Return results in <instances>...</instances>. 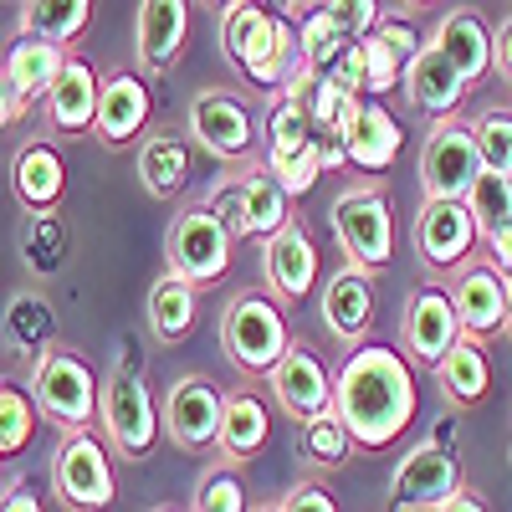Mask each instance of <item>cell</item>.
I'll list each match as a JSON object with an SVG mask.
<instances>
[{
  "mask_svg": "<svg viewBox=\"0 0 512 512\" xmlns=\"http://www.w3.org/2000/svg\"><path fill=\"white\" fill-rule=\"evenodd\" d=\"M0 461H6V451H0Z\"/></svg>",
  "mask_w": 512,
  "mask_h": 512,
  "instance_id": "52",
  "label": "cell"
},
{
  "mask_svg": "<svg viewBox=\"0 0 512 512\" xmlns=\"http://www.w3.org/2000/svg\"><path fill=\"white\" fill-rule=\"evenodd\" d=\"M190 31V6L185 0H144L134 16V47H139V67L144 72H169L180 62Z\"/></svg>",
  "mask_w": 512,
  "mask_h": 512,
  "instance_id": "24",
  "label": "cell"
},
{
  "mask_svg": "<svg viewBox=\"0 0 512 512\" xmlns=\"http://www.w3.org/2000/svg\"><path fill=\"white\" fill-rule=\"evenodd\" d=\"M282 512H338V502H333V492H328L318 477H303V482L287 487Z\"/></svg>",
  "mask_w": 512,
  "mask_h": 512,
  "instance_id": "43",
  "label": "cell"
},
{
  "mask_svg": "<svg viewBox=\"0 0 512 512\" xmlns=\"http://www.w3.org/2000/svg\"><path fill=\"white\" fill-rule=\"evenodd\" d=\"M205 205H210V216L231 231V241H246V236H251V226H246V195H241V180H236V175L210 190Z\"/></svg>",
  "mask_w": 512,
  "mask_h": 512,
  "instance_id": "41",
  "label": "cell"
},
{
  "mask_svg": "<svg viewBox=\"0 0 512 512\" xmlns=\"http://www.w3.org/2000/svg\"><path fill=\"white\" fill-rule=\"evenodd\" d=\"M297 451H303V461L318 466V472H338V466L354 456V436H349V425L338 420V410H328L308 425H297Z\"/></svg>",
  "mask_w": 512,
  "mask_h": 512,
  "instance_id": "34",
  "label": "cell"
},
{
  "mask_svg": "<svg viewBox=\"0 0 512 512\" xmlns=\"http://www.w3.org/2000/svg\"><path fill=\"white\" fill-rule=\"evenodd\" d=\"M400 144H405V134H400L395 113L384 103H364L354 134H349V164L369 169V175H384V169L400 159Z\"/></svg>",
  "mask_w": 512,
  "mask_h": 512,
  "instance_id": "29",
  "label": "cell"
},
{
  "mask_svg": "<svg viewBox=\"0 0 512 512\" xmlns=\"http://www.w3.org/2000/svg\"><path fill=\"white\" fill-rule=\"evenodd\" d=\"M446 292H451L461 338L487 344V338L502 333V323H507V277H502L492 262H482V256H477V262H466Z\"/></svg>",
  "mask_w": 512,
  "mask_h": 512,
  "instance_id": "14",
  "label": "cell"
},
{
  "mask_svg": "<svg viewBox=\"0 0 512 512\" xmlns=\"http://www.w3.org/2000/svg\"><path fill=\"white\" fill-rule=\"evenodd\" d=\"M466 210H472V221H477V236L487 241L492 231L512 226V180L507 175H492V169H482L472 195H466Z\"/></svg>",
  "mask_w": 512,
  "mask_h": 512,
  "instance_id": "37",
  "label": "cell"
},
{
  "mask_svg": "<svg viewBox=\"0 0 512 512\" xmlns=\"http://www.w3.org/2000/svg\"><path fill=\"white\" fill-rule=\"evenodd\" d=\"M466 128H472V144H477L482 169L512 180V113L487 108V113H477V118H466Z\"/></svg>",
  "mask_w": 512,
  "mask_h": 512,
  "instance_id": "36",
  "label": "cell"
},
{
  "mask_svg": "<svg viewBox=\"0 0 512 512\" xmlns=\"http://www.w3.org/2000/svg\"><path fill=\"white\" fill-rule=\"evenodd\" d=\"M0 390H6V384H0Z\"/></svg>",
  "mask_w": 512,
  "mask_h": 512,
  "instance_id": "53",
  "label": "cell"
},
{
  "mask_svg": "<svg viewBox=\"0 0 512 512\" xmlns=\"http://www.w3.org/2000/svg\"><path fill=\"white\" fill-rule=\"evenodd\" d=\"M482 175V159L472 144V128L461 118H441L431 123V139L420 149V185L425 200H466Z\"/></svg>",
  "mask_w": 512,
  "mask_h": 512,
  "instance_id": "10",
  "label": "cell"
},
{
  "mask_svg": "<svg viewBox=\"0 0 512 512\" xmlns=\"http://www.w3.org/2000/svg\"><path fill=\"white\" fill-rule=\"evenodd\" d=\"M477 221L466 200H425L420 216H415V251L431 272H451V267H466V256L477 246Z\"/></svg>",
  "mask_w": 512,
  "mask_h": 512,
  "instance_id": "15",
  "label": "cell"
},
{
  "mask_svg": "<svg viewBox=\"0 0 512 512\" xmlns=\"http://www.w3.org/2000/svg\"><path fill=\"white\" fill-rule=\"evenodd\" d=\"M139 185L154 200L180 195L190 180V134H175V128H154V134L139 144Z\"/></svg>",
  "mask_w": 512,
  "mask_h": 512,
  "instance_id": "27",
  "label": "cell"
},
{
  "mask_svg": "<svg viewBox=\"0 0 512 512\" xmlns=\"http://www.w3.org/2000/svg\"><path fill=\"white\" fill-rule=\"evenodd\" d=\"M328 11V21L344 31L349 41H364V36H374L379 31V21H384V11L374 6V0H333V6H323Z\"/></svg>",
  "mask_w": 512,
  "mask_h": 512,
  "instance_id": "42",
  "label": "cell"
},
{
  "mask_svg": "<svg viewBox=\"0 0 512 512\" xmlns=\"http://www.w3.org/2000/svg\"><path fill=\"white\" fill-rule=\"evenodd\" d=\"M436 379H441V395L451 405H482L487 390H492V364H487V349L472 344V338H461V344L436 364Z\"/></svg>",
  "mask_w": 512,
  "mask_h": 512,
  "instance_id": "30",
  "label": "cell"
},
{
  "mask_svg": "<svg viewBox=\"0 0 512 512\" xmlns=\"http://www.w3.org/2000/svg\"><path fill=\"white\" fill-rule=\"evenodd\" d=\"M487 262H492L502 277H512V226H502V231L487 236Z\"/></svg>",
  "mask_w": 512,
  "mask_h": 512,
  "instance_id": "45",
  "label": "cell"
},
{
  "mask_svg": "<svg viewBox=\"0 0 512 512\" xmlns=\"http://www.w3.org/2000/svg\"><path fill=\"white\" fill-rule=\"evenodd\" d=\"M154 512H185V507H154Z\"/></svg>",
  "mask_w": 512,
  "mask_h": 512,
  "instance_id": "51",
  "label": "cell"
},
{
  "mask_svg": "<svg viewBox=\"0 0 512 512\" xmlns=\"http://www.w3.org/2000/svg\"><path fill=\"white\" fill-rule=\"evenodd\" d=\"M190 512H251L236 466L210 461L205 472H200V487H195V507H190Z\"/></svg>",
  "mask_w": 512,
  "mask_h": 512,
  "instance_id": "38",
  "label": "cell"
},
{
  "mask_svg": "<svg viewBox=\"0 0 512 512\" xmlns=\"http://www.w3.org/2000/svg\"><path fill=\"white\" fill-rule=\"evenodd\" d=\"M98 390H103V379L88 369V359L62 349V344H52L47 354H36V364H31V400L62 436L93 431Z\"/></svg>",
  "mask_w": 512,
  "mask_h": 512,
  "instance_id": "4",
  "label": "cell"
},
{
  "mask_svg": "<svg viewBox=\"0 0 512 512\" xmlns=\"http://www.w3.org/2000/svg\"><path fill=\"white\" fill-rule=\"evenodd\" d=\"M11 190L21 200V210L31 216H52L67 195V164H62V149L52 139H31L16 149V164H11Z\"/></svg>",
  "mask_w": 512,
  "mask_h": 512,
  "instance_id": "20",
  "label": "cell"
},
{
  "mask_svg": "<svg viewBox=\"0 0 512 512\" xmlns=\"http://www.w3.org/2000/svg\"><path fill=\"white\" fill-rule=\"evenodd\" d=\"M0 512H41V502H36V492H31V482H6V492H0Z\"/></svg>",
  "mask_w": 512,
  "mask_h": 512,
  "instance_id": "44",
  "label": "cell"
},
{
  "mask_svg": "<svg viewBox=\"0 0 512 512\" xmlns=\"http://www.w3.org/2000/svg\"><path fill=\"white\" fill-rule=\"evenodd\" d=\"M333 236L344 246L349 267L379 272L395 256V216H390V195L384 185H354L333 200Z\"/></svg>",
  "mask_w": 512,
  "mask_h": 512,
  "instance_id": "5",
  "label": "cell"
},
{
  "mask_svg": "<svg viewBox=\"0 0 512 512\" xmlns=\"http://www.w3.org/2000/svg\"><path fill=\"white\" fill-rule=\"evenodd\" d=\"M262 277H267L282 313L297 308L318 287V246L297 221H287L272 241H262Z\"/></svg>",
  "mask_w": 512,
  "mask_h": 512,
  "instance_id": "16",
  "label": "cell"
},
{
  "mask_svg": "<svg viewBox=\"0 0 512 512\" xmlns=\"http://www.w3.org/2000/svg\"><path fill=\"white\" fill-rule=\"evenodd\" d=\"M231 251H236L231 231L210 216L205 200H200V205H185L180 216H175V226H169V241H164L169 272L185 277L195 292L216 287V282L231 272Z\"/></svg>",
  "mask_w": 512,
  "mask_h": 512,
  "instance_id": "8",
  "label": "cell"
},
{
  "mask_svg": "<svg viewBox=\"0 0 512 512\" xmlns=\"http://www.w3.org/2000/svg\"><path fill=\"white\" fill-rule=\"evenodd\" d=\"M190 144H200L205 154H216L226 164L251 159V149H256V118H251V108L236 93L200 88L195 103H190Z\"/></svg>",
  "mask_w": 512,
  "mask_h": 512,
  "instance_id": "12",
  "label": "cell"
},
{
  "mask_svg": "<svg viewBox=\"0 0 512 512\" xmlns=\"http://www.w3.org/2000/svg\"><path fill=\"white\" fill-rule=\"evenodd\" d=\"M221 354L246 379H272V369L292 354L287 313L262 292H236L221 313Z\"/></svg>",
  "mask_w": 512,
  "mask_h": 512,
  "instance_id": "3",
  "label": "cell"
},
{
  "mask_svg": "<svg viewBox=\"0 0 512 512\" xmlns=\"http://www.w3.org/2000/svg\"><path fill=\"white\" fill-rule=\"evenodd\" d=\"M461 461L441 441H420L400 456L390 477V507L395 512H441L461 492Z\"/></svg>",
  "mask_w": 512,
  "mask_h": 512,
  "instance_id": "9",
  "label": "cell"
},
{
  "mask_svg": "<svg viewBox=\"0 0 512 512\" xmlns=\"http://www.w3.org/2000/svg\"><path fill=\"white\" fill-rule=\"evenodd\" d=\"M492 72L502 82H512V16L497 26V57H492Z\"/></svg>",
  "mask_w": 512,
  "mask_h": 512,
  "instance_id": "46",
  "label": "cell"
},
{
  "mask_svg": "<svg viewBox=\"0 0 512 512\" xmlns=\"http://www.w3.org/2000/svg\"><path fill=\"white\" fill-rule=\"evenodd\" d=\"M67 67V52L52 47V41H36V36H16L11 52L0 57V77H6V88L16 98V108L26 113L31 103H47L57 77Z\"/></svg>",
  "mask_w": 512,
  "mask_h": 512,
  "instance_id": "21",
  "label": "cell"
},
{
  "mask_svg": "<svg viewBox=\"0 0 512 512\" xmlns=\"http://www.w3.org/2000/svg\"><path fill=\"white\" fill-rule=\"evenodd\" d=\"M431 47L461 72V82L472 88V82H482L492 72V57H497V31L477 16V11H446L431 31Z\"/></svg>",
  "mask_w": 512,
  "mask_h": 512,
  "instance_id": "19",
  "label": "cell"
},
{
  "mask_svg": "<svg viewBox=\"0 0 512 512\" xmlns=\"http://www.w3.org/2000/svg\"><path fill=\"white\" fill-rule=\"evenodd\" d=\"M251 512H282V502H267V507H251Z\"/></svg>",
  "mask_w": 512,
  "mask_h": 512,
  "instance_id": "50",
  "label": "cell"
},
{
  "mask_svg": "<svg viewBox=\"0 0 512 512\" xmlns=\"http://www.w3.org/2000/svg\"><path fill=\"white\" fill-rule=\"evenodd\" d=\"M359 52H364V93H390L395 82L410 72V62L390 47V41H379V36H364Z\"/></svg>",
  "mask_w": 512,
  "mask_h": 512,
  "instance_id": "40",
  "label": "cell"
},
{
  "mask_svg": "<svg viewBox=\"0 0 512 512\" xmlns=\"http://www.w3.org/2000/svg\"><path fill=\"white\" fill-rule=\"evenodd\" d=\"M241 195H246V226H251V236L256 241H272L292 216H287V190L277 185V175H272V169L267 164H246L241 169Z\"/></svg>",
  "mask_w": 512,
  "mask_h": 512,
  "instance_id": "31",
  "label": "cell"
},
{
  "mask_svg": "<svg viewBox=\"0 0 512 512\" xmlns=\"http://www.w3.org/2000/svg\"><path fill=\"white\" fill-rule=\"evenodd\" d=\"M164 431L180 451H210L221 441V420H226V395L216 379L185 374L175 379V390L164 395Z\"/></svg>",
  "mask_w": 512,
  "mask_h": 512,
  "instance_id": "11",
  "label": "cell"
},
{
  "mask_svg": "<svg viewBox=\"0 0 512 512\" xmlns=\"http://www.w3.org/2000/svg\"><path fill=\"white\" fill-rule=\"evenodd\" d=\"M221 47L226 57L256 82V88L287 93L303 77V41L287 16H267L262 6H226L221 16Z\"/></svg>",
  "mask_w": 512,
  "mask_h": 512,
  "instance_id": "2",
  "label": "cell"
},
{
  "mask_svg": "<svg viewBox=\"0 0 512 512\" xmlns=\"http://www.w3.org/2000/svg\"><path fill=\"white\" fill-rule=\"evenodd\" d=\"M144 123H149V88H144V77L128 72V67L108 72L103 77V98H98L93 134L108 149H123V144H134L144 134Z\"/></svg>",
  "mask_w": 512,
  "mask_h": 512,
  "instance_id": "22",
  "label": "cell"
},
{
  "mask_svg": "<svg viewBox=\"0 0 512 512\" xmlns=\"http://www.w3.org/2000/svg\"><path fill=\"white\" fill-rule=\"evenodd\" d=\"M98 425H103V441L113 446L118 461H149L159 446V425L154 420V400L144 390L139 369H113L98 390Z\"/></svg>",
  "mask_w": 512,
  "mask_h": 512,
  "instance_id": "6",
  "label": "cell"
},
{
  "mask_svg": "<svg viewBox=\"0 0 512 512\" xmlns=\"http://www.w3.org/2000/svg\"><path fill=\"white\" fill-rule=\"evenodd\" d=\"M98 98H103V77L88 57H67L62 77H57V88L52 98L41 103L47 108V128H57V134H88V128L98 123Z\"/></svg>",
  "mask_w": 512,
  "mask_h": 512,
  "instance_id": "23",
  "label": "cell"
},
{
  "mask_svg": "<svg viewBox=\"0 0 512 512\" xmlns=\"http://www.w3.org/2000/svg\"><path fill=\"white\" fill-rule=\"evenodd\" d=\"M52 487H57V502L67 512H113L118 482H113L108 441L98 431L62 436V446L52 456Z\"/></svg>",
  "mask_w": 512,
  "mask_h": 512,
  "instance_id": "7",
  "label": "cell"
},
{
  "mask_svg": "<svg viewBox=\"0 0 512 512\" xmlns=\"http://www.w3.org/2000/svg\"><path fill=\"white\" fill-rule=\"evenodd\" d=\"M441 512H487V497H482L477 487H461V492H456Z\"/></svg>",
  "mask_w": 512,
  "mask_h": 512,
  "instance_id": "47",
  "label": "cell"
},
{
  "mask_svg": "<svg viewBox=\"0 0 512 512\" xmlns=\"http://www.w3.org/2000/svg\"><path fill=\"white\" fill-rule=\"evenodd\" d=\"M267 441H272V410H267V400L251 390V384H241V390H231L226 395V420H221V441H216V451H221V461L226 466H241L246 461H256L267 451Z\"/></svg>",
  "mask_w": 512,
  "mask_h": 512,
  "instance_id": "25",
  "label": "cell"
},
{
  "mask_svg": "<svg viewBox=\"0 0 512 512\" xmlns=\"http://www.w3.org/2000/svg\"><path fill=\"white\" fill-rule=\"evenodd\" d=\"M405 98H410V108L415 113H425V118H456L461 113V103H466V82H461V72L425 41V52L410 62V72H405Z\"/></svg>",
  "mask_w": 512,
  "mask_h": 512,
  "instance_id": "26",
  "label": "cell"
},
{
  "mask_svg": "<svg viewBox=\"0 0 512 512\" xmlns=\"http://www.w3.org/2000/svg\"><path fill=\"white\" fill-rule=\"evenodd\" d=\"M318 313H323V328L338 338V344L359 349L364 333L374 328V277L359 272V267H344L323 282V297H318Z\"/></svg>",
  "mask_w": 512,
  "mask_h": 512,
  "instance_id": "18",
  "label": "cell"
},
{
  "mask_svg": "<svg viewBox=\"0 0 512 512\" xmlns=\"http://www.w3.org/2000/svg\"><path fill=\"white\" fill-rule=\"evenodd\" d=\"M6 328H11L16 349H36V354H47L52 338H57V318H52V308H47V297H41V292L16 297L11 313H6Z\"/></svg>",
  "mask_w": 512,
  "mask_h": 512,
  "instance_id": "35",
  "label": "cell"
},
{
  "mask_svg": "<svg viewBox=\"0 0 512 512\" xmlns=\"http://www.w3.org/2000/svg\"><path fill=\"white\" fill-rule=\"evenodd\" d=\"M195 318H200V292H195L185 277H175V272L154 277V287H149V328H154V344H164V349L185 344V333L195 328Z\"/></svg>",
  "mask_w": 512,
  "mask_h": 512,
  "instance_id": "28",
  "label": "cell"
},
{
  "mask_svg": "<svg viewBox=\"0 0 512 512\" xmlns=\"http://www.w3.org/2000/svg\"><path fill=\"white\" fill-rule=\"evenodd\" d=\"M415 374L410 359H400V349L390 344H364L349 349L344 369L333 374V410L349 425V436L359 451H384L395 446L410 420H415Z\"/></svg>",
  "mask_w": 512,
  "mask_h": 512,
  "instance_id": "1",
  "label": "cell"
},
{
  "mask_svg": "<svg viewBox=\"0 0 512 512\" xmlns=\"http://www.w3.org/2000/svg\"><path fill=\"white\" fill-rule=\"evenodd\" d=\"M267 384H272L282 415L297 420V425H308V420H318V415L333 410V374H328V364H323L313 349H303V344H292V354L272 369Z\"/></svg>",
  "mask_w": 512,
  "mask_h": 512,
  "instance_id": "17",
  "label": "cell"
},
{
  "mask_svg": "<svg viewBox=\"0 0 512 512\" xmlns=\"http://www.w3.org/2000/svg\"><path fill=\"white\" fill-rule=\"evenodd\" d=\"M36 400L21 395V390H0V451L16 456L31 446V431H36Z\"/></svg>",
  "mask_w": 512,
  "mask_h": 512,
  "instance_id": "39",
  "label": "cell"
},
{
  "mask_svg": "<svg viewBox=\"0 0 512 512\" xmlns=\"http://www.w3.org/2000/svg\"><path fill=\"white\" fill-rule=\"evenodd\" d=\"M400 344L415 364H441L456 344H461V323H456V308H451V292L446 287H415L410 303H405V318H400Z\"/></svg>",
  "mask_w": 512,
  "mask_h": 512,
  "instance_id": "13",
  "label": "cell"
},
{
  "mask_svg": "<svg viewBox=\"0 0 512 512\" xmlns=\"http://www.w3.org/2000/svg\"><path fill=\"white\" fill-rule=\"evenodd\" d=\"M11 118H21V108H16V98H11V88H6V77H0V128H6Z\"/></svg>",
  "mask_w": 512,
  "mask_h": 512,
  "instance_id": "48",
  "label": "cell"
},
{
  "mask_svg": "<svg viewBox=\"0 0 512 512\" xmlns=\"http://www.w3.org/2000/svg\"><path fill=\"white\" fill-rule=\"evenodd\" d=\"M93 26V6L88 0H31L21 6V36L52 41V47H72V41Z\"/></svg>",
  "mask_w": 512,
  "mask_h": 512,
  "instance_id": "32",
  "label": "cell"
},
{
  "mask_svg": "<svg viewBox=\"0 0 512 512\" xmlns=\"http://www.w3.org/2000/svg\"><path fill=\"white\" fill-rule=\"evenodd\" d=\"M502 333L512 338V277H507V323H502Z\"/></svg>",
  "mask_w": 512,
  "mask_h": 512,
  "instance_id": "49",
  "label": "cell"
},
{
  "mask_svg": "<svg viewBox=\"0 0 512 512\" xmlns=\"http://www.w3.org/2000/svg\"><path fill=\"white\" fill-rule=\"evenodd\" d=\"M267 164L277 159H292V154H308L313 149V118H308V103L303 93H277L272 108H267Z\"/></svg>",
  "mask_w": 512,
  "mask_h": 512,
  "instance_id": "33",
  "label": "cell"
}]
</instances>
